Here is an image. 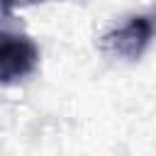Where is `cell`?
I'll return each mask as SVG.
<instances>
[{"label": "cell", "instance_id": "7a4b0ae2", "mask_svg": "<svg viewBox=\"0 0 156 156\" xmlns=\"http://www.w3.org/2000/svg\"><path fill=\"white\" fill-rule=\"evenodd\" d=\"M154 32H156V24L149 15H134L124 24L110 29L100 39V49L112 58L134 61L146 51V46L154 39Z\"/></svg>", "mask_w": 156, "mask_h": 156}, {"label": "cell", "instance_id": "6da1fadb", "mask_svg": "<svg viewBox=\"0 0 156 156\" xmlns=\"http://www.w3.org/2000/svg\"><path fill=\"white\" fill-rule=\"evenodd\" d=\"M39 66V46L29 34L0 32V85H15Z\"/></svg>", "mask_w": 156, "mask_h": 156}]
</instances>
